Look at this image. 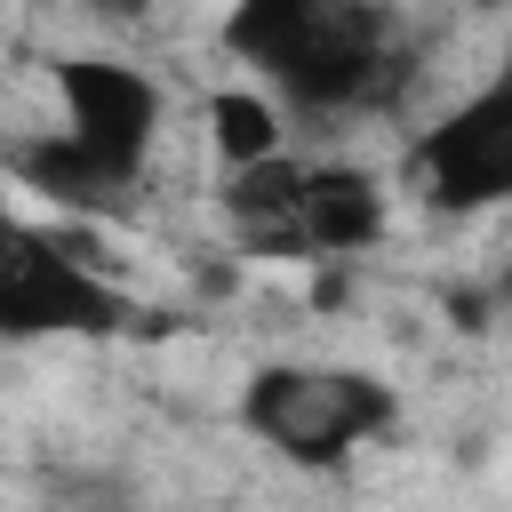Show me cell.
<instances>
[{
  "label": "cell",
  "mask_w": 512,
  "mask_h": 512,
  "mask_svg": "<svg viewBox=\"0 0 512 512\" xmlns=\"http://www.w3.org/2000/svg\"><path fill=\"white\" fill-rule=\"evenodd\" d=\"M224 48L272 88V104L320 120L384 112L416 64L376 0H240L224 16Z\"/></svg>",
  "instance_id": "6da1fadb"
},
{
  "label": "cell",
  "mask_w": 512,
  "mask_h": 512,
  "mask_svg": "<svg viewBox=\"0 0 512 512\" xmlns=\"http://www.w3.org/2000/svg\"><path fill=\"white\" fill-rule=\"evenodd\" d=\"M240 424L288 464H344L360 440L392 424V392L360 368H264L248 376Z\"/></svg>",
  "instance_id": "7a4b0ae2"
},
{
  "label": "cell",
  "mask_w": 512,
  "mask_h": 512,
  "mask_svg": "<svg viewBox=\"0 0 512 512\" xmlns=\"http://www.w3.org/2000/svg\"><path fill=\"white\" fill-rule=\"evenodd\" d=\"M56 96H64V120H56V128H64L96 168H112L120 184H136L144 160H152V136H160V88H152L136 64L72 56V64H56Z\"/></svg>",
  "instance_id": "3957f363"
},
{
  "label": "cell",
  "mask_w": 512,
  "mask_h": 512,
  "mask_svg": "<svg viewBox=\"0 0 512 512\" xmlns=\"http://www.w3.org/2000/svg\"><path fill=\"white\" fill-rule=\"evenodd\" d=\"M416 184L432 208H488L512 192V96L480 88L416 144Z\"/></svg>",
  "instance_id": "277c9868"
},
{
  "label": "cell",
  "mask_w": 512,
  "mask_h": 512,
  "mask_svg": "<svg viewBox=\"0 0 512 512\" xmlns=\"http://www.w3.org/2000/svg\"><path fill=\"white\" fill-rule=\"evenodd\" d=\"M224 224L248 256H304V160L264 152L232 168L224 184Z\"/></svg>",
  "instance_id": "5b68a950"
},
{
  "label": "cell",
  "mask_w": 512,
  "mask_h": 512,
  "mask_svg": "<svg viewBox=\"0 0 512 512\" xmlns=\"http://www.w3.org/2000/svg\"><path fill=\"white\" fill-rule=\"evenodd\" d=\"M384 216L392 208H384V184L368 168H344V160L304 168V256L344 264V256H360V248L384 240Z\"/></svg>",
  "instance_id": "8992f818"
},
{
  "label": "cell",
  "mask_w": 512,
  "mask_h": 512,
  "mask_svg": "<svg viewBox=\"0 0 512 512\" xmlns=\"http://www.w3.org/2000/svg\"><path fill=\"white\" fill-rule=\"evenodd\" d=\"M208 144H216L224 168H248V160H264V152H288V136H280V104L256 96V88H224V96H208Z\"/></svg>",
  "instance_id": "52a82bcc"
},
{
  "label": "cell",
  "mask_w": 512,
  "mask_h": 512,
  "mask_svg": "<svg viewBox=\"0 0 512 512\" xmlns=\"http://www.w3.org/2000/svg\"><path fill=\"white\" fill-rule=\"evenodd\" d=\"M96 8H112V16H136V8H152V0H96Z\"/></svg>",
  "instance_id": "ba28073f"
},
{
  "label": "cell",
  "mask_w": 512,
  "mask_h": 512,
  "mask_svg": "<svg viewBox=\"0 0 512 512\" xmlns=\"http://www.w3.org/2000/svg\"><path fill=\"white\" fill-rule=\"evenodd\" d=\"M488 8H496V0H488Z\"/></svg>",
  "instance_id": "9c48e42d"
}]
</instances>
